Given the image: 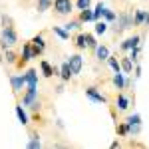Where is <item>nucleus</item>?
I'll list each match as a JSON object with an SVG mask.
<instances>
[{"mask_svg":"<svg viewBox=\"0 0 149 149\" xmlns=\"http://www.w3.org/2000/svg\"><path fill=\"white\" fill-rule=\"evenodd\" d=\"M103 18H105V22H113V20H117V14H115L113 10H107V8H105V14H103Z\"/></svg>","mask_w":149,"mask_h":149,"instance_id":"obj_35","label":"nucleus"},{"mask_svg":"<svg viewBox=\"0 0 149 149\" xmlns=\"http://www.w3.org/2000/svg\"><path fill=\"white\" fill-rule=\"evenodd\" d=\"M78 20H80L81 24L93 20V10H90V8H84V10H80V16H78Z\"/></svg>","mask_w":149,"mask_h":149,"instance_id":"obj_19","label":"nucleus"},{"mask_svg":"<svg viewBox=\"0 0 149 149\" xmlns=\"http://www.w3.org/2000/svg\"><path fill=\"white\" fill-rule=\"evenodd\" d=\"M95 58H97L100 62L107 60V58H109V50H107V46H100V44H97V48H95Z\"/></svg>","mask_w":149,"mask_h":149,"instance_id":"obj_17","label":"nucleus"},{"mask_svg":"<svg viewBox=\"0 0 149 149\" xmlns=\"http://www.w3.org/2000/svg\"><path fill=\"white\" fill-rule=\"evenodd\" d=\"M52 30H54V34H56V36H60L62 40H70V32L66 30V28H60V26H54Z\"/></svg>","mask_w":149,"mask_h":149,"instance_id":"obj_28","label":"nucleus"},{"mask_svg":"<svg viewBox=\"0 0 149 149\" xmlns=\"http://www.w3.org/2000/svg\"><path fill=\"white\" fill-rule=\"evenodd\" d=\"M145 16H147V10H135V14H133V26H143L145 24Z\"/></svg>","mask_w":149,"mask_h":149,"instance_id":"obj_15","label":"nucleus"},{"mask_svg":"<svg viewBox=\"0 0 149 149\" xmlns=\"http://www.w3.org/2000/svg\"><path fill=\"white\" fill-rule=\"evenodd\" d=\"M117 109H119V111H125L127 107H129V100H127L125 95H123V93H119V95H117Z\"/></svg>","mask_w":149,"mask_h":149,"instance_id":"obj_21","label":"nucleus"},{"mask_svg":"<svg viewBox=\"0 0 149 149\" xmlns=\"http://www.w3.org/2000/svg\"><path fill=\"white\" fill-rule=\"evenodd\" d=\"M4 58H6L8 64H16V60H18V56H16L12 50H6V52H4Z\"/></svg>","mask_w":149,"mask_h":149,"instance_id":"obj_33","label":"nucleus"},{"mask_svg":"<svg viewBox=\"0 0 149 149\" xmlns=\"http://www.w3.org/2000/svg\"><path fill=\"white\" fill-rule=\"evenodd\" d=\"M54 12L58 16H70L74 10V2L72 0H54Z\"/></svg>","mask_w":149,"mask_h":149,"instance_id":"obj_3","label":"nucleus"},{"mask_svg":"<svg viewBox=\"0 0 149 149\" xmlns=\"http://www.w3.org/2000/svg\"><path fill=\"white\" fill-rule=\"evenodd\" d=\"M74 46L78 48V50H86V48H88V42H86V34H84V32L76 34V38H74Z\"/></svg>","mask_w":149,"mask_h":149,"instance_id":"obj_16","label":"nucleus"},{"mask_svg":"<svg viewBox=\"0 0 149 149\" xmlns=\"http://www.w3.org/2000/svg\"><path fill=\"white\" fill-rule=\"evenodd\" d=\"M86 97L92 100V102H95V103H107V97H105L103 93H100L95 88H86Z\"/></svg>","mask_w":149,"mask_h":149,"instance_id":"obj_7","label":"nucleus"},{"mask_svg":"<svg viewBox=\"0 0 149 149\" xmlns=\"http://www.w3.org/2000/svg\"><path fill=\"white\" fill-rule=\"evenodd\" d=\"M143 26H149V12H147V16H145V24Z\"/></svg>","mask_w":149,"mask_h":149,"instance_id":"obj_37","label":"nucleus"},{"mask_svg":"<svg viewBox=\"0 0 149 149\" xmlns=\"http://www.w3.org/2000/svg\"><path fill=\"white\" fill-rule=\"evenodd\" d=\"M60 78H62V81H70L74 78V72H72L68 62H64V64L60 66Z\"/></svg>","mask_w":149,"mask_h":149,"instance_id":"obj_12","label":"nucleus"},{"mask_svg":"<svg viewBox=\"0 0 149 149\" xmlns=\"http://www.w3.org/2000/svg\"><path fill=\"white\" fill-rule=\"evenodd\" d=\"M139 54H141V48H139V46H135V48L129 50V58H131L133 64H137V62H139Z\"/></svg>","mask_w":149,"mask_h":149,"instance_id":"obj_30","label":"nucleus"},{"mask_svg":"<svg viewBox=\"0 0 149 149\" xmlns=\"http://www.w3.org/2000/svg\"><path fill=\"white\" fill-rule=\"evenodd\" d=\"M40 68H42L44 78H52V76H54V68H52V64H50V62L42 60V62H40Z\"/></svg>","mask_w":149,"mask_h":149,"instance_id":"obj_18","label":"nucleus"},{"mask_svg":"<svg viewBox=\"0 0 149 149\" xmlns=\"http://www.w3.org/2000/svg\"><path fill=\"white\" fill-rule=\"evenodd\" d=\"M52 6H54V0H38L36 10H38V12H46L48 8H52Z\"/></svg>","mask_w":149,"mask_h":149,"instance_id":"obj_23","label":"nucleus"},{"mask_svg":"<svg viewBox=\"0 0 149 149\" xmlns=\"http://www.w3.org/2000/svg\"><path fill=\"white\" fill-rule=\"evenodd\" d=\"M32 58H36L34 50H32V44H30V42H26V44L22 46V54H20V58H18V60H16V64H14V66H16L18 70H22L24 66L32 60Z\"/></svg>","mask_w":149,"mask_h":149,"instance_id":"obj_2","label":"nucleus"},{"mask_svg":"<svg viewBox=\"0 0 149 149\" xmlns=\"http://www.w3.org/2000/svg\"><path fill=\"white\" fill-rule=\"evenodd\" d=\"M36 100H38V92H26V95L22 97V105H28L30 107Z\"/></svg>","mask_w":149,"mask_h":149,"instance_id":"obj_20","label":"nucleus"},{"mask_svg":"<svg viewBox=\"0 0 149 149\" xmlns=\"http://www.w3.org/2000/svg\"><path fill=\"white\" fill-rule=\"evenodd\" d=\"M40 145H42L40 137H38L36 133H32V135H30V139H28V143H26V147H28V149H38Z\"/></svg>","mask_w":149,"mask_h":149,"instance_id":"obj_25","label":"nucleus"},{"mask_svg":"<svg viewBox=\"0 0 149 149\" xmlns=\"http://www.w3.org/2000/svg\"><path fill=\"white\" fill-rule=\"evenodd\" d=\"M86 42H88V48H92V50L97 48V40H95L93 34H88V32H86Z\"/></svg>","mask_w":149,"mask_h":149,"instance_id":"obj_31","label":"nucleus"},{"mask_svg":"<svg viewBox=\"0 0 149 149\" xmlns=\"http://www.w3.org/2000/svg\"><path fill=\"white\" fill-rule=\"evenodd\" d=\"M68 64H70V68H72V72H74V76L76 74H80L81 72V66H84V58L80 56V54H72L68 60Z\"/></svg>","mask_w":149,"mask_h":149,"instance_id":"obj_8","label":"nucleus"},{"mask_svg":"<svg viewBox=\"0 0 149 149\" xmlns=\"http://www.w3.org/2000/svg\"><path fill=\"white\" fill-rule=\"evenodd\" d=\"M92 6V0H76V8L84 10V8H90Z\"/></svg>","mask_w":149,"mask_h":149,"instance_id":"obj_34","label":"nucleus"},{"mask_svg":"<svg viewBox=\"0 0 149 149\" xmlns=\"http://www.w3.org/2000/svg\"><path fill=\"white\" fill-rule=\"evenodd\" d=\"M139 42H141V36H137V34L129 36L127 40H123V42H121V50H131V48L139 46Z\"/></svg>","mask_w":149,"mask_h":149,"instance_id":"obj_11","label":"nucleus"},{"mask_svg":"<svg viewBox=\"0 0 149 149\" xmlns=\"http://www.w3.org/2000/svg\"><path fill=\"white\" fill-rule=\"evenodd\" d=\"M103 14H105V6H103V2H100V4H97V6L93 8V20L97 22V20L102 18Z\"/></svg>","mask_w":149,"mask_h":149,"instance_id":"obj_27","label":"nucleus"},{"mask_svg":"<svg viewBox=\"0 0 149 149\" xmlns=\"http://www.w3.org/2000/svg\"><path fill=\"white\" fill-rule=\"evenodd\" d=\"M10 86H12V92L18 95L20 90L26 86V78L24 76H10Z\"/></svg>","mask_w":149,"mask_h":149,"instance_id":"obj_9","label":"nucleus"},{"mask_svg":"<svg viewBox=\"0 0 149 149\" xmlns=\"http://www.w3.org/2000/svg\"><path fill=\"white\" fill-rule=\"evenodd\" d=\"M115 131H117L119 137H127V135H129V125H127L125 121H121V123L115 125Z\"/></svg>","mask_w":149,"mask_h":149,"instance_id":"obj_22","label":"nucleus"},{"mask_svg":"<svg viewBox=\"0 0 149 149\" xmlns=\"http://www.w3.org/2000/svg\"><path fill=\"white\" fill-rule=\"evenodd\" d=\"M125 123L129 125V133H139V129H141V115L139 113L129 115L125 119Z\"/></svg>","mask_w":149,"mask_h":149,"instance_id":"obj_6","label":"nucleus"},{"mask_svg":"<svg viewBox=\"0 0 149 149\" xmlns=\"http://www.w3.org/2000/svg\"><path fill=\"white\" fill-rule=\"evenodd\" d=\"M16 42H18V34H16L14 26H4L2 32H0V44H2V48H10Z\"/></svg>","mask_w":149,"mask_h":149,"instance_id":"obj_1","label":"nucleus"},{"mask_svg":"<svg viewBox=\"0 0 149 149\" xmlns=\"http://www.w3.org/2000/svg\"><path fill=\"white\" fill-rule=\"evenodd\" d=\"M24 78H26V92H38V72L28 70Z\"/></svg>","mask_w":149,"mask_h":149,"instance_id":"obj_4","label":"nucleus"},{"mask_svg":"<svg viewBox=\"0 0 149 149\" xmlns=\"http://www.w3.org/2000/svg\"><path fill=\"white\" fill-rule=\"evenodd\" d=\"M105 32H107V22H102V20H97V22H95V34L102 36V34H105Z\"/></svg>","mask_w":149,"mask_h":149,"instance_id":"obj_29","label":"nucleus"},{"mask_svg":"<svg viewBox=\"0 0 149 149\" xmlns=\"http://www.w3.org/2000/svg\"><path fill=\"white\" fill-rule=\"evenodd\" d=\"M107 64H109V68L113 70V72H121V64H119L117 56H109L107 58Z\"/></svg>","mask_w":149,"mask_h":149,"instance_id":"obj_26","label":"nucleus"},{"mask_svg":"<svg viewBox=\"0 0 149 149\" xmlns=\"http://www.w3.org/2000/svg\"><path fill=\"white\" fill-rule=\"evenodd\" d=\"M117 20H119V28H115V32H123V30H127V28L133 26V18H131L129 14H119Z\"/></svg>","mask_w":149,"mask_h":149,"instance_id":"obj_10","label":"nucleus"},{"mask_svg":"<svg viewBox=\"0 0 149 149\" xmlns=\"http://www.w3.org/2000/svg\"><path fill=\"white\" fill-rule=\"evenodd\" d=\"M30 44H32V50H34L36 58L44 54V50H46V40H44V36H42V34H36L34 38L30 40Z\"/></svg>","mask_w":149,"mask_h":149,"instance_id":"obj_5","label":"nucleus"},{"mask_svg":"<svg viewBox=\"0 0 149 149\" xmlns=\"http://www.w3.org/2000/svg\"><path fill=\"white\" fill-rule=\"evenodd\" d=\"M64 28H66L68 32H70V30H80V28H81V22H80V20H70Z\"/></svg>","mask_w":149,"mask_h":149,"instance_id":"obj_32","label":"nucleus"},{"mask_svg":"<svg viewBox=\"0 0 149 149\" xmlns=\"http://www.w3.org/2000/svg\"><path fill=\"white\" fill-rule=\"evenodd\" d=\"M139 76H141V68H139V64H137L135 66V78H139Z\"/></svg>","mask_w":149,"mask_h":149,"instance_id":"obj_36","label":"nucleus"},{"mask_svg":"<svg viewBox=\"0 0 149 149\" xmlns=\"http://www.w3.org/2000/svg\"><path fill=\"white\" fill-rule=\"evenodd\" d=\"M119 64H121V72H123V74H131V72H133V62H131V58H129V56L121 58Z\"/></svg>","mask_w":149,"mask_h":149,"instance_id":"obj_14","label":"nucleus"},{"mask_svg":"<svg viewBox=\"0 0 149 149\" xmlns=\"http://www.w3.org/2000/svg\"><path fill=\"white\" fill-rule=\"evenodd\" d=\"M14 109H16V115H18V121H20L22 125H28V123H30V117H28V113H26V109H24L22 103H18Z\"/></svg>","mask_w":149,"mask_h":149,"instance_id":"obj_13","label":"nucleus"},{"mask_svg":"<svg viewBox=\"0 0 149 149\" xmlns=\"http://www.w3.org/2000/svg\"><path fill=\"white\" fill-rule=\"evenodd\" d=\"M113 84H115V88H117V90H123V88H125V78H123V74H121V72H115Z\"/></svg>","mask_w":149,"mask_h":149,"instance_id":"obj_24","label":"nucleus"}]
</instances>
